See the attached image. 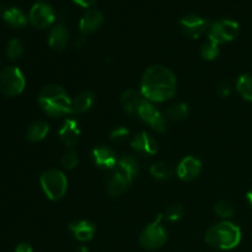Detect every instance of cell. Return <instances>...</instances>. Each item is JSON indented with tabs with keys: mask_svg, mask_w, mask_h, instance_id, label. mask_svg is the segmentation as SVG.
Instances as JSON below:
<instances>
[{
	"mask_svg": "<svg viewBox=\"0 0 252 252\" xmlns=\"http://www.w3.org/2000/svg\"><path fill=\"white\" fill-rule=\"evenodd\" d=\"M176 76L164 65H152L140 80V93L150 102H165L176 93Z\"/></svg>",
	"mask_w": 252,
	"mask_h": 252,
	"instance_id": "obj_1",
	"label": "cell"
},
{
	"mask_svg": "<svg viewBox=\"0 0 252 252\" xmlns=\"http://www.w3.org/2000/svg\"><path fill=\"white\" fill-rule=\"evenodd\" d=\"M38 103L42 111L49 117L71 115V98L64 88L57 84H49L39 91Z\"/></svg>",
	"mask_w": 252,
	"mask_h": 252,
	"instance_id": "obj_2",
	"label": "cell"
},
{
	"mask_svg": "<svg viewBox=\"0 0 252 252\" xmlns=\"http://www.w3.org/2000/svg\"><path fill=\"white\" fill-rule=\"evenodd\" d=\"M206 243L218 250H233L240 244L241 230L236 224L224 220L207 230Z\"/></svg>",
	"mask_w": 252,
	"mask_h": 252,
	"instance_id": "obj_3",
	"label": "cell"
},
{
	"mask_svg": "<svg viewBox=\"0 0 252 252\" xmlns=\"http://www.w3.org/2000/svg\"><path fill=\"white\" fill-rule=\"evenodd\" d=\"M41 187L47 198L51 201H59L68 191V180L63 171L58 169H49L39 177Z\"/></svg>",
	"mask_w": 252,
	"mask_h": 252,
	"instance_id": "obj_4",
	"label": "cell"
},
{
	"mask_svg": "<svg viewBox=\"0 0 252 252\" xmlns=\"http://www.w3.org/2000/svg\"><path fill=\"white\" fill-rule=\"evenodd\" d=\"M26 79L17 66H5L0 70V94L6 97H15L25 90Z\"/></svg>",
	"mask_w": 252,
	"mask_h": 252,
	"instance_id": "obj_5",
	"label": "cell"
},
{
	"mask_svg": "<svg viewBox=\"0 0 252 252\" xmlns=\"http://www.w3.org/2000/svg\"><path fill=\"white\" fill-rule=\"evenodd\" d=\"M162 214H159L154 221L148 224L139 236V244L147 250H158L167 240V231L161 224Z\"/></svg>",
	"mask_w": 252,
	"mask_h": 252,
	"instance_id": "obj_6",
	"label": "cell"
},
{
	"mask_svg": "<svg viewBox=\"0 0 252 252\" xmlns=\"http://www.w3.org/2000/svg\"><path fill=\"white\" fill-rule=\"evenodd\" d=\"M239 24L230 19H220L212 22L208 30V38L217 44L231 42L239 34Z\"/></svg>",
	"mask_w": 252,
	"mask_h": 252,
	"instance_id": "obj_7",
	"label": "cell"
},
{
	"mask_svg": "<svg viewBox=\"0 0 252 252\" xmlns=\"http://www.w3.org/2000/svg\"><path fill=\"white\" fill-rule=\"evenodd\" d=\"M56 20V12L53 7L44 1H38L31 7L29 14V21L32 26L38 30L48 29Z\"/></svg>",
	"mask_w": 252,
	"mask_h": 252,
	"instance_id": "obj_8",
	"label": "cell"
},
{
	"mask_svg": "<svg viewBox=\"0 0 252 252\" xmlns=\"http://www.w3.org/2000/svg\"><path fill=\"white\" fill-rule=\"evenodd\" d=\"M138 117L157 132L164 133L166 130V117L150 101L145 100L142 103L138 111Z\"/></svg>",
	"mask_w": 252,
	"mask_h": 252,
	"instance_id": "obj_9",
	"label": "cell"
},
{
	"mask_svg": "<svg viewBox=\"0 0 252 252\" xmlns=\"http://www.w3.org/2000/svg\"><path fill=\"white\" fill-rule=\"evenodd\" d=\"M209 21L198 15H186L180 20L182 32L189 38H199L207 30H209Z\"/></svg>",
	"mask_w": 252,
	"mask_h": 252,
	"instance_id": "obj_10",
	"label": "cell"
},
{
	"mask_svg": "<svg viewBox=\"0 0 252 252\" xmlns=\"http://www.w3.org/2000/svg\"><path fill=\"white\" fill-rule=\"evenodd\" d=\"M202 171V162L201 160L197 158L189 155L185 157L184 159L180 161L179 166L176 169V174L180 180L182 181H192L196 177L199 176Z\"/></svg>",
	"mask_w": 252,
	"mask_h": 252,
	"instance_id": "obj_11",
	"label": "cell"
},
{
	"mask_svg": "<svg viewBox=\"0 0 252 252\" xmlns=\"http://www.w3.org/2000/svg\"><path fill=\"white\" fill-rule=\"evenodd\" d=\"M134 180L130 179L125 172L120 171L118 169H115L113 174L107 181V192L111 197H120L129 189L130 185L133 184Z\"/></svg>",
	"mask_w": 252,
	"mask_h": 252,
	"instance_id": "obj_12",
	"label": "cell"
},
{
	"mask_svg": "<svg viewBox=\"0 0 252 252\" xmlns=\"http://www.w3.org/2000/svg\"><path fill=\"white\" fill-rule=\"evenodd\" d=\"M58 134L62 142H63L66 147H75L81 135V129L78 121L74 120V118H69V120L64 121V123L61 126V128H59Z\"/></svg>",
	"mask_w": 252,
	"mask_h": 252,
	"instance_id": "obj_13",
	"label": "cell"
},
{
	"mask_svg": "<svg viewBox=\"0 0 252 252\" xmlns=\"http://www.w3.org/2000/svg\"><path fill=\"white\" fill-rule=\"evenodd\" d=\"M103 24V15L100 10L90 9L81 16L79 21V30L84 36L94 33L97 31Z\"/></svg>",
	"mask_w": 252,
	"mask_h": 252,
	"instance_id": "obj_14",
	"label": "cell"
},
{
	"mask_svg": "<svg viewBox=\"0 0 252 252\" xmlns=\"http://www.w3.org/2000/svg\"><path fill=\"white\" fill-rule=\"evenodd\" d=\"M130 145L137 153L148 157H153L158 153V143L147 132H139L132 138Z\"/></svg>",
	"mask_w": 252,
	"mask_h": 252,
	"instance_id": "obj_15",
	"label": "cell"
},
{
	"mask_svg": "<svg viewBox=\"0 0 252 252\" xmlns=\"http://www.w3.org/2000/svg\"><path fill=\"white\" fill-rule=\"evenodd\" d=\"M93 160L97 167L106 170H115L117 165V155L111 148L106 145H100L93 150Z\"/></svg>",
	"mask_w": 252,
	"mask_h": 252,
	"instance_id": "obj_16",
	"label": "cell"
},
{
	"mask_svg": "<svg viewBox=\"0 0 252 252\" xmlns=\"http://www.w3.org/2000/svg\"><path fill=\"white\" fill-rule=\"evenodd\" d=\"M145 101V97L142 95L140 90L135 89H127L121 95V105L123 110L130 116H138V111L142 103Z\"/></svg>",
	"mask_w": 252,
	"mask_h": 252,
	"instance_id": "obj_17",
	"label": "cell"
},
{
	"mask_svg": "<svg viewBox=\"0 0 252 252\" xmlns=\"http://www.w3.org/2000/svg\"><path fill=\"white\" fill-rule=\"evenodd\" d=\"M69 38H70L69 30L63 24H59L56 25L49 32L48 44L54 51H63L68 46Z\"/></svg>",
	"mask_w": 252,
	"mask_h": 252,
	"instance_id": "obj_18",
	"label": "cell"
},
{
	"mask_svg": "<svg viewBox=\"0 0 252 252\" xmlns=\"http://www.w3.org/2000/svg\"><path fill=\"white\" fill-rule=\"evenodd\" d=\"M69 230L71 231L76 240L80 241V243H86L94 238L96 233V226L91 221L80 219V220L71 223L69 225Z\"/></svg>",
	"mask_w": 252,
	"mask_h": 252,
	"instance_id": "obj_19",
	"label": "cell"
},
{
	"mask_svg": "<svg viewBox=\"0 0 252 252\" xmlns=\"http://www.w3.org/2000/svg\"><path fill=\"white\" fill-rule=\"evenodd\" d=\"M96 96L93 91H83L71 100V115L85 113L95 105Z\"/></svg>",
	"mask_w": 252,
	"mask_h": 252,
	"instance_id": "obj_20",
	"label": "cell"
},
{
	"mask_svg": "<svg viewBox=\"0 0 252 252\" xmlns=\"http://www.w3.org/2000/svg\"><path fill=\"white\" fill-rule=\"evenodd\" d=\"M2 19L6 22L9 26L14 27V29H22L29 22V16L22 11L19 7H7L2 11Z\"/></svg>",
	"mask_w": 252,
	"mask_h": 252,
	"instance_id": "obj_21",
	"label": "cell"
},
{
	"mask_svg": "<svg viewBox=\"0 0 252 252\" xmlns=\"http://www.w3.org/2000/svg\"><path fill=\"white\" fill-rule=\"evenodd\" d=\"M49 132V126L44 121H36L31 123L26 130V139L29 142L37 143L43 140Z\"/></svg>",
	"mask_w": 252,
	"mask_h": 252,
	"instance_id": "obj_22",
	"label": "cell"
},
{
	"mask_svg": "<svg viewBox=\"0 0 252 252\" xmlns=\"http://www.w3.org/2000/svg\"><path fill=\"white\" fill-rule=\"evenodd\" d=\"M115 169H118L120 171L125 172L130 179L134 180V177L139 172V164H138L137 159L134 157H132V155H125V157L118 159Z\"/></svg>",
	"mask_w": 252,
	"mask_h": 252,
	"instance_id": "obj_23",
	"label": "cell"
},
{
	"mask_svg": "<svg viewBox=\"0 0 252 252\" xmlns=\"http://www.w3.org/2000/svg\"><path fill=\"white\" fill-rule=\"evenodd\" d=\"M189 116V107L184 102L175 103L171 105L166 110V120L175 121V122H182V121L187 120V117Z\"/></svg>",
	"mask_w": 252,
	"mask_h": 252,
	"instance_id": "obj_24",
	"label": "cell"
},
{
	"mask_svg": "<svg viewBox=\"0 0 252 252\" xmlns=\"http://www.w3.org/2000/svg\"><path fill=\"white\" fill-rule=\"evenodd\" d=\"M236 91L244 100L252 102V76L243 74L236 80Z\"/></svg>",
	"mask_w": 252,
	"mask_h": 252,
	"instance_id": "obj_25",
	"label": "cell"
},
{
	"mask_svg": "<svg viewBox=\"0 0 252 252\" xmlns=\"http://www.w3.org/2000/svg\"><path fill=\"white\" fill-rule=\"evenodd\" d=\"M150 174H152V176L154 179L159 180V181H165V180L171 177L172 169L165 161H158L152 165V167H150Z\"/></svg>",
	"mask_w": 252,
	"mask_h": 252,
	"instance_id": "obj_26",
	"label": "cell"
},
{
	"mask_svg": "<svg viewBox=\"0 0 252 252\" xmlns=\"http://www.w3.org/2000/svg\"><path fill=\"white\" fill-rule=\"evenodd\" d=\"M24 53V47H22V43L17 38H11L9 42H7L6 51H5V54H6L7 58L10 61L15 62L20 58Z\"/></svg>",
	"mask_w": 252,
	"mask_h": 252,
	"instance_id": "obj_27",
	"label": "cell"
},
{
	"mask_svg": "<svg viewBox=\"0 0 252 252\" xmlns=\"http://www.w3.org/2000/svg\"><path fill=\"white\" fill-rule=\"evenodd\" d=\"M201 56L206 61H214V59H217L219 56V44L208 39L206 43L202 44Z\"/></svg>",
	"mask_w": 252,
	"mask_h": 252,
	"instance_id": "obj_28",
	"label": "cell"
},
{
	"mask_svg": "<svg viewBox=\"0 0 252 252\" xmlns=\"http://www.w3.org/2000/svg\"><path fill=\"white\" fill-rule=\"evenodd\" d=\"M214 211L218 214L220 218L223 219H229L234 216L235 213V208H234L233 204L228 201H220L216 204L214 207Z\"/></svg>",
	"mask_w": 252,
	"mask_h": 252,
	"instance_id": "obj_29",
	"label": "cell"
},
{
	"mask_svg": "<svg viewBox=\"0 0 252 252\" xmlns=\"http://www.w3.org/2000/svg\"><path fill=\"white\" fill-rule=\"evenodd\" d=\"M79 164V157L74 150H69L62 158V165L64 169L66 170H73L78 166Z\"/></svg>",
	"mask_w": 252,
	"mask_h": 252,
	"instance_id": "obj_30",
	"label": "cell"
},
{
	"mask_svg": "<svg viewBox=\"0 0 252 252\" xmlns=\"http://www.w3.org/2000/svg\"><path fill=\"white\" fill-rule=\"evenodd\" d=\"M184 216V207L176 204V206H171L167 208L166 213H165V219L167 221H179Z\"/></svg>",
	"mask_w": 252,
	"mask_h": 252,
	"instance_id": "obj_31",
	"label": "cell"
},
{
	"mask_svg": "<svg viewBox=\"0 0 252 252\" xmlns=\"http://www.w3.org/2000/svg\"><path fill=\"white\" fill-rule=\"evenodd\" d=\"M129 135V130L126 127H117L110 133V138L113 142H122Z\"/></svg>",
	"mask_w": 252,
	"mask_h": 252,
	"instance_id": "obj_32",
	"label": "cell"
},
{
	"mask_svg": "<svg viewBox=\"0 0 252 252\" xmlns=\"http://www.w3.org/2000/svg\"><path fill=\"white\" fill-rule=\"evenodd\" d=\"M218 94H219V96H220V97H224V98L229 97V96H230V94H231L230 85H229V84H226V83L220 84V85H219V88H218Z\"/></svg>",
	"mask_w": 252,
	"mask_h": 252,
	"instance_id": "obj_33",
	"label": "cell"
},
{
	"mask_svg": "<svg viewBox=\"0 0 252 252\" xmlns=\"http://www.w3.org/2000/svg\"><path fill=\"white\" fill-rule=\"evenodd\" d=\"M15 252H33V249L29 243H21L15 248Z\"/></svg>",
	"mask_w": 252,
	"mask_h": 252,
	"instance_id": "obj_34",
	"label": "cell"
},
{
	"mask_svg": "<svg viewBox=\"0 0 252 252\" xmlns=\"http://www.w3.org/2000/svg\"><path fill=\"white\" fill-rule=\"evenodd\" d=\"M73 1L75 2L76 5H79V6L86 7V9H88V7L94 6V5H95V2L97 1V0H73Z\"/></svg>",
	"mask_w": 252,
	"mask_h": 252,
	"instance_id": "obj_35",
	"label": "cell"
},
{
	"mask_svg": "<svg viewBox=\"0 0 252 252\" xmlns=\"http://www.w3.org/2000/svg\"><path fill=\"white\" fill-rule=\"evenodd\" d=\"M246 199H248L249 206L252 208V189H250V191L248 192V194H246Z\"/></svg>",
	"mask_w": 252,
	"mask_h": 252,
	"instance_id": "obj_36",
	"label": "cell"
},
{
	"mask_svg": "<svg viewBox=\"0 0 252 252\" xmlns=\"http://www.w3.org/2000/svg\"><path fill=\"white\" fill-rule=\"evenodd\" d=\"M76 252H89V249L86 246H80V248L76 250Z\"/></svg>",
	"mask_w": 252,
	"mask_h": 252,
	"instance_id": "obj_37",
	"label": "cell"
},
{
	"mask_svg": "<svg viewBox=\"0 0 252 252\" xmlns=\"http://www.w3.org/2000/svg\"><path fill=\"white\" fill-rule=\"evenodd\" d=\"M1 9H2V7H1V4H0V11H1Z\"/></svg>",
	"mask_w": 252,
	"mask_h": 252,
	"instance_id": "obj_38",
	"label": "cell"
}]
</instances>
